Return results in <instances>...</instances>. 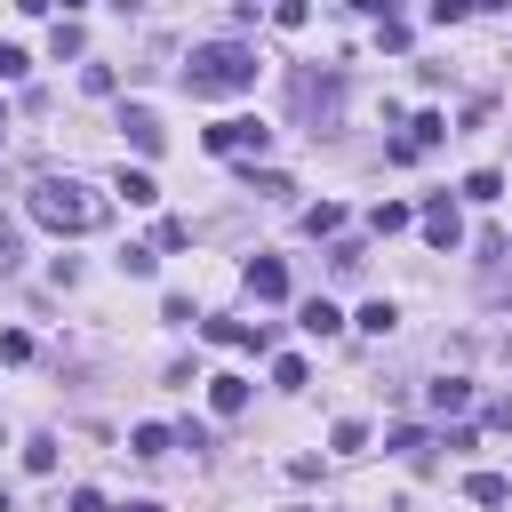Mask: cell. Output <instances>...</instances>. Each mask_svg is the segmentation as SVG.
Instances as JSON below:
<instances>
[{"mask_svg":"<svg viewBox=\"0 0 512 512\" xmlns=\"http://www.w3.org/2000/svg\"><path fill=\"white\" fill-rule=\"evenodd\" d=\"M24 72H32V56L24 48H0V80H24Z\"/></svg>","mask_w":512,"mask_h":512,"instance_id":"4dcf8cb0","label":"cell"},{"mask_svg":"<svg viewBox=\"0 0 512 512\" xmlns=\"http://www.w3.org/2000/svg\"><path fill=\"white\" fill-rule=\"evenodd\" d=\"M200 336H208V344H240V352H248V344H272L264 320H200Z\"/></svg>","mask_w":512,"mask_h":512,"instance_id":"9c48e42d","label":"cell"},{"mask_svg":"<svg viewBox=\"0 0 512 512\" xmlns=\"http://www.w3.org/2000/svg\"><path fill=\"white\" fill-rule=\"evenodd\" d=\"M200 144H208L216 160H264L272 128H264V120H248V112H224V120H208V128H200Z\"/></svg>","mask_w":512,"mask_h":512,"instance_id":"277c9868","label":"cell"},{"mask_svg":"<svg viewBox=\"0 0 512 512\" xmlns=\"http://www.w3.org/2000/svg\"><path fill=\"white\" fill-rule=\"evenodd\" d=\"M496 192H504L496 168H472V176H464V200H496Z\"/></svg>","mask_w":512,"mask_h":512,"instance_id":"d4e9b609","label":"cell"},{"mask_svg":"<svg viewBox=\"0 0 512 512\" xmlns=\"http://www.w3.org/2000/svg\"><path fill=\"white\" fill-rule=\"evenodd\" d=\"M352 328H360V336H392V328H400V312L376 296V304H360V312H352Z\"/></svg>","mask_w":512,"mask_h":512,"instance_id":"9a60e30c","label":"cell"},{"mask_svg":"<svg viewBox=\"0 0 512 512\" xmlns=\"http://www.w3.org/2000/svg\"><path fill=\"white\" fill-rule=\"evenodd\" d=\"M248 296H256V304H280V296H288V264H280V256H248Z\"/></svg>","mask_w":512,"mask_h":512,"instance_id":"ba28073f","label":"cell"},{"mask_svg":"<svg viewBox=\"0 0 512 512\" xmlns=\"http://www.w3.org/2000/svg\"><path fill=\"white\" fill-rule=\"evenodd\" d=\"M48 48H56V56H80V48H88V32H80L72 16H56V32H48Z\"/></svg>","mask_w":512,"mask_h":512,"instance_id":"44dd1931","label":"cell"},{"mask_svg":"<svg viewBox=\"0 0 512 512\" xmlns=\"http://www.w3.org/2000/svg\"><path fill=\"white\" fill-rule=\"evenodd\" d=\"M184 88H192V96H240V88H256V48H240V40H208V48H192Z\"/></svg>","mask_w":512,"mask_h":512,"instance_id":"7a4b0ae2","label":"cell"},{"mask_svg":"<svg viewBox=\"0 0 512 512\" xmlns=\"http://www.w3.org/2000/svg\"><path fill=\"white\" fill-rule=\"evenodd\" d=\"M120 128H128V144H136V152H160V144H168V128H160V112H152V104H120Z\"/></svg>","mask_w":512,"mask_h":512,"instance_id":"52a82bcc","label":"cell"},{"mask_svg":"<svg viewBox=\"0 0 512 512\" xmlns=\"http://www.w3.org/2000/svg\"><path fill=\"white\" fill-rule=\"evenodd\" d=\"M448 136H456V128H448L440 112H416V120H408V136H392V144H384V160H392V168H416V160H424L432 144H448Z\"/></svg>","mask_w":512,"mask_h":512,"instance_id":"5b68a950","label":"cell"},{"mask_svg":"<svg viewBox=\"0 0 512 512\" xmlns=\"http://www.w3.org/2000/svg\"><path fill=\"white\" fill-rule=\"evenodd\" d=\"M296 328H304V336H336V328H344V312H336L328 296H312V304L296 312Z\"/></svg>","mask_w":512,"mask_h":512,"instance_id":"5bb4252c","label":"cell"},{"mask_svg":"<svg viewBox=\"0 0 512 512\" xmlns=\"http://www.w3.org/2000/svg\"><path fill=\"white\" fill-rule=\"evenodd\" d=\"M72 8H88V0H64V16H72Z\"/></svg>","mask_w":512,"mask_h":512,"instance_id":"74e56055","label":"cell"},{"mask_svg":"<svg viewBox=\"0 0 512 512\" xmlns=\"http://www.w3.org/2000/svg\"><path fill=\"white\" fill-rule=\"evenodd\" d=\"M304 376H312V368H304L296 352H280V360H272V384H280V392H304Z\"/></svg>","mask_w":512,"mask_h":512,"instance_id":"7402d4cb","label":"cell"},{"mask_svg":"<svg viewBox=\"0 0 512 512\" xmlns=\"http://www.w3.org/2000/svg\"><path fill=\"white\" fill-rule=\"evenodd\" d=\"M432 8V24H456V16H472V0H424Z\"/></svg>","mask_w":512,"mask_h":512,"instance_id":"1f68e13d","label":"cell"},{"mask_svg":"<svg viewBox=\"0 0 512 512\" xmlns=\"http://www.w3.org/2000/svg\"><path fill=\"white\" fill-rule=\"evenodd\" d=\"M112 192H120L128 208H152V200H160V184H152V168H120V184H112Z\"/></svg>","mask_w":512,"mask_h":512,"instance_id":"7c38bea8","label":"cell"},{"mask_svg":"<svg viewBox=\"0 0 512 512\" xmlns=\"http://www.w3.org/2000/svg\"><path fill=\"white\" fill-rule=\"evenodd\" d=\"M352 8H360V16H392L400 0H352Z\"/></svg>","mask_w":512,"mask_h":512,"instance_id":"e575fe53","label":"cell"},{"mask_svg":"<svg viewBox=\"0 0 512 512\" xmlns=\"http://www.w3.org/2000/svg\"><path fill=\"white\" fill-rule=\"evenodd\" d=\"M304 232H312V240H336V232H344V208H336V200L304 208Z\"/></svg>","mask_w":512,"mask_h":512,"instance_id":"2e32d148","label":"cell"},{"mask_svg":"<svg viewBox=\"0 0 512 512\" xmlns=\"http://www.w3.org/2000/svg\"><path fill=\"white\" fill-rule=\"evenodd\" d=\"M376 48L400 56V48H408V24H400V16H376Z\"/></svg>","mask_w":512,"mask_h":512,"instance_id":"cb8c5ba5","label":"cell"},{"mask_svg":"<svg viewBox=\"0 0 512 512\" xmlns=\"http://www.w3.org/2000/svg\"><path fill=\"white\" fill-rule=\"evenodd\" d=\"M208 408L216 416H240L248 408V376H208Z\"/></svg>","mask_w":512,"mask_h":512,"instance_id":"30bf717a","label":"cell"},{"mask_svg":"<svg viewBox=\"0 0 512 512\" xmlns=\"http://www.w3.org/2000/svg\"><path fill=\"white\" fill-rule=\"evenodd\" d=\"M0 448H8V432H0Z\"/></svg>","mask_w":512,"mask_h":512,"instance_id":"ab89813d","label":"cell"},{"mask_svg":"<svg viewBox=\"0 0 512 512\" xmlns=\"http://www.w3.org/2000/svg\"><path fill=\"white\" fill-rule=\"evenodd\" d=\"M328 448H336V456H360V448H368V424H360V416H344V424L328 432Z\"/></svg>","mask_w":512,"mask_h":512,"instance_id":"ffe728a7","label":"cell"},{"mask_svg":"<svg viewBox=\"0 0 512 512\" xmlns=\"http://www.w3.org/2000/svg\"><path fill=\"white\" fill-rule=\"evenodd\" d=\"M0 360H8V368L32 360V336H24V328H0Z\"/></svg>","mask_w":512,"mask_h":512,"instance_id":"83f0119b","label":"cell"},{"mask_svg":"<svg viewBox=\"0 0 512 512\" xmlns=\"http://www.w3.org/2000/svg\"><path fill=\"white\" fill-rule=\"evenodd\" d=\"M24 208H32V224H48V232H64V240L112 224V200H104L96 184H80V176H32Z\"/></svg>","mask_w":512,"mask_h":512,"instance_id":"6da1fadb","label":"cell"},{"mask_svg":"<svg viewBox=\"0 0 512 512\" xmlns=\"http://www.w3.org/2000/svg\"><path fill=\"white\" fill-rule=\"evenodd\" d=\"M424 400H432V416H464V408H472V384H464V376H440Z\"/></svg>","mask_w":512,"mask_h":512,"instance_id":"8fae6325","label":"cell"},{"mask_svg":"<svg viewBox=\"0 0 512 512\" xmlns=\"http://www.w3.org/2000/svg\"><path fill=\"white\" fill-rule=\"evenodd\" d=\"M24 472H56V440H48V432L24 440Z\"/></svg>","mask_w":512,"mask_h":512,"instance_id":"484cf974","label":"cell"},{"mask_svg":"<svg viewBox=\"0 0 512 512\" xmlns=\"http://www.w3.org/2000/svg\"><path fill=\"white\" fill-rule=\"evenodd\" d=\"M16 8H24V16H48V8H56V0H16Z\"/></svg>","mask_w":512,"mask_h":512,"instance_id":"d590c367","label":"cell"},{"mask_svg":"<svg viewBox=\"0 0 512 512\" xmlns=\"http://www.w3.org/2000/svg\"><path fill=\"white\" fill-rule=\"evenodd\" d=\"M288 104H296V120H320L312 136H328L344 120V72H296L288 80Z\"/></svg>","mask_w":512,"mask_h":512,"instance_id":"3957f363","label":"cell"},{"mask_svg":"<svg viewBox=\"0 0 512 512\" xmlns=\"http://www.w3.org/2000/svg\"><path fill=\"white\" fill-rule=\"evenodd\" d=\"M16 256H24V240H16V224H0V272H16Z\"/></svg>","mask_w":512,"mask_h":512,"instance_id":"d6a6232c","label":"cell"},{"mask_svg":"<svg viewBox=\"0 0 512 512\" xmlns=\"http://www.w3.org/2000/svg\"><path fill=\"white\" fill-rule=\"evenodd\" d=\"M464 496H472V504H504V496H512V480H504V472H472V480H464Z\"/></svg>","mask_w":512,"mask_h":512,"instance_id":"e0dca14e","label":"cell"},{"mask_svg":"<svg viewBox=\"0 0 512 512\" xmlns=\"http://www.w3.org/2000/svg\"><path fill=\"white\" fill-rule=\"evenodd\" d=\"M0 136H8V104H0Z\"/></svg>","mask_w":512,"mask_h":512,"instance_id":"f35d334b","label":"cell"},{"mask_svg":"<svg viewBox=\"0 0 512 512\" xmlns=\"http://www.w3.org/2000/svg\"><path fill=\"white\" fill-rule=\"evenodd\" d=\"M168 440H176L168 424H136V432H128V448H136V456H168Z\"/></svg>","mask_w":512,"mask_h":512,"instance_id":"d6986e66","label":"cell"},{"mask_svg":"<svg viewBox=\"0 0 512 512\" xmlns=\"http://www.w3.org/2000/svg\"><path fill=\"white\" fill-rule=\"evenodd\" d=\"M408 224H416L408 200H376V208H368V232H376V240H384V232H408Z\"/></svg>","mask_w":512,"mask_h":512,"instance_id":"4fadbf2b","label":"cell"},{"mask_svg":"<svg viewBox=\"0 0 512 512\" xmlns=\"http://www.w3.org/2000/svg\"><path fill=\"white\" fill-rule=\"evenodd\" d=\"M152 264H160L152 248H120V272H128V280H152Z\"/></svg>","mask_w":512,"mask_h":512,"instance_id":"4316f807","label":"cell"},{"mask_svg":"<svg viewBox=\"0 0 512 512\" xmlns=\"http://www.w3.org/2000/svg\"><path fill=\"white\" fill-rule=\"evenodd\" d=\"M424 240H432L440 256H448V248H464V216H456V200H448V192H432V200H424Z\"/></svg>","mask_w":512,"mask_h":512,"instance_id":"8992f818","label":"cell"},{"mask_svg":"<svg viewBox=\"0 0 512 512\" xmlns=\"http://www.w3.org/2000/svg\"><path fill=\"white\" fill-rule=\"evenodd\" d=\"M440 448H448V456H464V448H480V432H472V424H448V432H440Z\"/></svg>","mask_w":512,"mask_h":512,"instance_id":"f546056e","label":"cell"},{"mask_svg":"<svg viewBox=\"0 0 512 512\" xmlns=\"http://www.w3.org/2000/svg\"><path fill=\"white\" fill-rule=\"evenodd\" d=\"M64 512H104V496H96V488H72V504H64Z\"/></svg>","mask_w":512,"mask_h":512,"instance_id":"836d02e7","label":"cell"},{"mask_svg":"<svg viewBox=\"0 0 512 512\" xmlns=\"http://www.w3.org/2000/svg\"><path fill=\"white\" fill-rule=\"evenodd\" d=\"M248 192H264V200H288V192H296V184H288V176H280V168H256V160H248Z\"/></svg>","mask_w":512,"mask_h":512,"instance_id":"ac0fdd59","label":"cell"},{"mask_svg":"<svg viewBox=\"0 0 512 512\" xmlns=\"http://www.w3.org/2000/svg\"><path fill=\"white\" fill-rule=\"evenodd\" d=\"M120 512H160V504H152V496H128V504H120Z\"/></svg>","mask_w":512,"mask_h":512,"instance_id":"8d00e7d4","label":"cell"},{"mask_svg":"<svg viewBox=\"0 0 512 512\" xmlns=\"http://www.w3.org/2000/svg\"><path fill=\"white\" fill-rule=\"evenodd\" d=\"M112 80H120L112 64H88V72H80V88H88V96H112Z\"/></svg>","mask_w":512,"mask_h":512,"instance_id":"f1b7e54d","label":"cell"},{"mask_svg":"<svg viewBox=\"0 0 512 512\" xmlns=\"http://www.w3.org/2000/svg\"><path fill=\"white\" fill-rule=\"evenodd\" d=\"M272 24H280V32H304V24H312V0H272Z\"/></svg>","mask_w":512,"mask_h":512,"instance_id":"603a6c76","label":"cell"}]
</instances>
